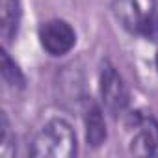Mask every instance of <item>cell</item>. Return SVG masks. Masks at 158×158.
Returning <instances> with one entry per match:
<instances>
[{
  "mask_svg": "<svg viewBox=\"0 0 158 158\" xmlns=\"http://www.w3.org/2000/svg\"><path fill=\"white\" fill-rule=\"evenodd\" d=\"M84 123H86V141H88V145L93 147V149L101 147L106 139V125H104L101 106L95 104L93 101H89L86 110H84Z\"/></svg>",
  "mask_w": 158,
  "mask_h": 158,
  "instance_id": "52a82bcc",
  "label": "cell"
},
{
  "mask_svg": "<svg viewBox=\"0 0 158 158\" xmlns=\"http://www.w3.org/2000/svg\"><path fill=\"white\" fill-rule=\"evenodd\" d=\"M134 134L130 139V152L136 156L158 154V121L151 115L132 117Z\"/></svg>",
  "mask_w": 158,
  "mask_h": 158,
  "instance_id": "5b68a950",
  "label": "cell"
},
{
  "mask_svg": "<svg viewBox=\"0 0 158 158\" xmlns=\"http://www.w3.org/2000/svg\"><path fill=\"white\" fill-rule=\"evenodd\" d=\"M10 138H11L10 121H8V115L2 112V115H0V151H2V154H6L10 147Z\"/></svg>",
  "mask_w": 158,
  "mask_h": 158,
  "instance_id": "9c48e42d",
  "label": "cell"
},
{
  "mask_svg": "<svg viewBox=\"0 0 158 158\" xmlns=\"http://www.w3.org/2000/svg\"><path fill=\"white\" fill-rule=\"evenodd\" d=\"M99 82H101V101L106 112L112 114L114 117L125 114L130 102V93H128V88L123 80V76L117 73V69L112 63L106 61L102 65Z\"/></svg>",
  "mask_w": 158,
  "mask_h": 158,
  "instance_id": "3957f363",
  "label": "cell"
},
{
  "mask_svg": "<svg viewBox=\"0 0 158 158\" xmlns=\"http://www.w3.org/2000/svg\"><path fill=\"white\" fill-rule=\"evenodd\" d=\"M39 43L50 56H63L76 45V32L67 21L50 19L39 26Z\"/></svg>",
  "mask_w": 158,
  "mask_h": 158,
  "instance_id": "277c9868",
  "label": "cell"
},
{
  "mask_svg": "<svg viewBox=\"0 0 158 158\" xmlns=\"http://www.w3.org/2000/svg\"><path fill=\"white\" fill-rule=\"evenodd\" d=\"M156 69H158V52H156Z\"/></svg>",
  "mask_w": 158,
  "mask_h": 158,
  "instance_id": "30bf717a",
  "label": "cell"
},
{
  "mask_svg": "<svg viewBox=\"0 0 158 158\" xmlns=\"http://www.w3.org/2000/svg\"><path fill=\"white\" fill-rule=\"evenodd\" d=\"M21 0H0V37L4 45L11 43L21 24Z\"/></svg>",
  "mask_w": 158,
  "mask_h": 158,
  "instance_id": "8992f818",
  "label": "cell"
},
{
  "mask_svg": "<svg viewBox=\"0 0 158 158\" xmlns=\"http://www.w3.org/2000/svg\"><path fill=\"white\" fill-rule=\"evenodd\" d=\"M30 154L35 158H71L76 154V134L63 119H50L32 139Z\"/></svg>",
  "mask_w": 158,
  "mask_h": 158,
  "instance_id": "6da1fadb",
  "label": "cell"
},
{
  "mask_svg": "<svg viewBox=\"0 0 158 158\" xmlns=\"http://www.w3.org/2000/svg\"><path fill=\"white\" fill-rule=\"evenodd\" d=\"M0 73H2L4 82L11 89H23L24 88V76L6 50H2V54H0Z\"/></svg>",
  "mask_w": 158,
  "mask_h": 158,
  "instance_id": "ba28073f",
  "label": "cell"
},
{
  "mask_svg": "<svg viewBox=\"0 0 158 158\" xmlns=\"http://www.w3.org/2000/svg\"><path fill=\"white\" fill-rule=\"evenodd\" d=\"M114 15L132 34L145 37L158 35V15L152 10L143 11L138 0H114Z\"/></svg>",
  "mask_w": 158,
  "mask_h": 158,
  "instance_id": "7a4b0ae2",
  "label": "cell"
}]
</instances>
